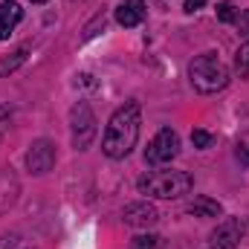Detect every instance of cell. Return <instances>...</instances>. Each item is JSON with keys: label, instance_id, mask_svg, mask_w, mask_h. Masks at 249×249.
<instances>
[{"label": "cell", "instance_id": "obj_7", "mask_svg": "<svg viewBox=\"0 0 249 249\" xmlns=\"http://www.w3.org/2000/svg\"><path fill=\"white\" fill-rule=\"evenodd\" d=\"M241 235H244L241 220H238V217H226V220H223V223H217V229L212 232L209 247H212V249H238Z\"/></svg>", "mask_w": 249, "mask_h": 249}, {"label": "cell", "instance_id": "obj_18", "mask_svg": "<svg viewBox=\"0 0 249 249\" xmlns=\"http://www.w3.org/2000/svg\"><path fill=\"white\" fill-rule=\"evenodd\" d=\"M238 26H241V32L249 38V9L244 12V15H238Z\"/></svg>", "mask_w": 249, "mask_h": 249}, {"label": "cell", "instance_id": "obj_21", "mask_svg": "<svg viewBox=\"0 0 249 249\" xmlns=\"http://www.w3.org/2000/svg\"><path fill=\"white\" fill-rule=\"evenodd\" d=\"M9 113H12V107H9V105H0V119H6Z\"/></svg>", "mask_w": 249, "mask_h": 249}, {"label": "cell", "instance_id": "obj_11", "mask_svg": "<svg viewBox=\"0 0 249 249\" xmlns=\"http://www.w3.org/2000/svg\"><path fill=\"white\" fill-rule=\"evenodd\" d=\"M188 214H194V217H220L223 214V206L217 200H212V197H197L188 206Z\"/></svg>", "mask_w": 249, "mask_h": 249}, {"label": "cell", "instance_id": "obj_9", "mask_svg": "<svg viewBox=\"0 0 249 249\" xmlns=\"http://www.w3.org/2000/svg\"><path fill=\"white\" fill-rule=\"evenodd\" d=\"M145 18H148L145 0H122V3L116 6V23H119V26H124V29L139 26Z\"/></svg>", "mask_w": 249, "mask_h": 249}, {"label": "cell", "instance_id": "obj_14", "mask_svg": "<svg viewBox=\"0 0 249 249\" xmlns=\"http://www.w3.org/2000/svg\"><path fill=\"white\" fill-rule=\"evenodd\" d=\"M191 142H194V148L206 151V148H212V145H214V136H212L209 130H200V127H194V130H191Z\"/></svg>", "mask_w": 249, "mask_h": 249}, {"label": "cell", "instance_id": "obj_15", "mask_svg": "<svg viewBox=\"0 0 249 249\" xmlns=\"http://www.w3.org/2000/svg\"><path fill=\"white\" fill-rule=\"evenodd\" d=\"M235 70L241 75H249V44H244L238 53H235Z\"/></svg>", "mask_w": 249, "mask_h": 249}, {"label": "cell", "instance_id": "obj_4", "mask_svg": "<svg viewBox=\"0 0 249 249\" xmlns=\"http://www.w3.org/2000/svg\"><path fill=\"white\" fill-rule=\"evenodd\" d=\"M96 116H93V107L87 102H75L72 110H70V133H72V148L75 151H84L90 148V142L96 139Z\"/></svg>", "mask_w": 249, "mask_h": 249}, {"label": "cell", "instance_id": "obj_17", "mask_svg": "<svg viewBox=\"0 0 249 249\" xmlns=\"http://www.w3.org/2000/svg\"><path fill=\"white\" fill-rule=\"evenodd\" d=\"M238 160H241L244 165H249V133L238 139Z\"/></svg>", "mask_w": 249, "mask_h": 249}, {"label": "cell", "instance_id": "obj_16", "mask_svg": "<svg viewBox=\"0 0 249 249\" xmlns=\"http://www.w3.org/2000/svg\"><path fill=\"white\" fill-rule=\"evenodd\" d=\"M157 244H160L157 235H136L130 241V249H157Z\"/></svg>", "mask_w": 249, "mask_h": 249}, {"label": "cell", "instance_id": "obj_20", "mask_svg": "<svg viewBox=\"0 0 249 249\" xmlns=\"http://www.w3.org/2000/svg\"><path fill=\"white\" fill-rule=\"evenodd\" d=\"M78 81H81L84 87H96V81H93V75H90V72H81V75H78Z\"/></svg>", "mask_w": 249, "mask_h": 249}, {"label": "cell", "instance_id": "obj_3", "mask_svg": "<svg viewBox=\"0 0 249 249\" xmlns=\"http://www.w3.org/2000/svg\"><path fill=\"white\" fill-rule=\"evenodd\" d=\"M139 191L148 194V197H157V200H174V197H183L191 191L194 186V177L188 171H148L139 177Z\"/></svg>", "mask_w": 249, "mask_h": 249}, {"label": "cell", "instance_id": "obj_13", "mask_svg": "<svg viewBox=\"0 0 249 249\" xmlns=\"http://www.w3.org/2000/svg\"><path fill=\"white\" fill-rule=\"evenodd\" d=\"M238 9H235V3H229V0H223V3H217V20L220 23H238Z\"/></svg>", "mask_w": 249, "mask_h": 249}, {"label": "cell", "instance_id": "obj_2", "mask_svg": "<svg viewBox=\"0 0 249 249\" xmlns=\"http://www.w3.org/2000/svg\"><path fill=\"white\" fill-rule=\"evenodd\" d=\"M188 78H191V87L197 93L212 96V93H220L229 84V70L214 53H203L188 64Z\"/></svg>", "mask_w": 249, "mask_h": 249}, {"label": "cell", "instance_id": "obj_12", "mask_svg": "<svg viewBox=\"0 0 249 249\" xmlns=\"http://www.w3.org/2000/svg\"><path fill=\"white\" fill-rule=\"evenodd\" d=\"M26 58H29V47H26V44H23V47H18L15 53H9L6 58H0V78L12 75V72L20 67V64L26 61Z\"/></svg>", "mask_w": 249, "mask_h": 249}, {"label": "cell", "instance_id": "obj_22", "mask_svg": "<svg viewBox=\"0 0 249 249\" xmlns=\"http://www.w3.org/2000/svg\"><path fill=\"white\" fill-rule=\"evenodd\" d=\"M32 3H47V0H32Z\"/></svg>", "mask_w": 249, "mask_h": 249}, {"label": "cell", "instance_id": "obj_19", "mask_svg": "<svg viewBox=\"0 0 249 249\" xmlns=\"http://www.w3.org/2000/svg\"><path fill=\"white\" fill-rule=\"evenodd\" d=\"M206 6V0H186V12L191 15V12H197V9H203Z\"/></svg>", "mask_w": 249, "mask_h": 249}, {"label": "cell", "instance_id": "obj_8", "mask_svg": "<svg viewBox=\"0 0 249 249\" xmlns=\"http://www.w3.org/2000/svg\"><path fill=\"white\" fill-rule=\"evenodd\" d=\"M122 220L127 226H136V229H148L160 220V212L148 203V200H139V203H127L122 212Z\"/></svg>", "mask_w": 249, "mask_h": 249}, {"label": "cell", "instance_id": "obj_5", "mask_svg": "<svg viewBox=\"0 0 249 249\" xmlns=\"http://www.w3.org/2000/svg\"><path fill=\"white\" fill-rule=\"evenodd\" d=\"M180 154V133L171 127H162L145 148V162L148 165H165L171 160H177Z\"/></svg>", "mask_w": 249, "mask_h": 249}, {"label": "cell", "instance_id": "obj_6", "mask_svg": "<svg viewBox=\"0 0 249 249\" xmlns=\"http://www.w3.org/2000/svg\"><path fill=\"white\" fill-rule=\"evenodd\" d=\"M55 165V145L50 139H35L26 151V168L32 174H47Z\"/></svg>", "mask_w": 249, "mask_h": 249}, {"label": "cell", "instance_id": "obj_1", "mask_svg": "<svg viewBox=\"0 0 249 249\" xmlns=\"http://www.w3.org/2000/svg\"><path fill=\"white\" fill-rule=\"evenodd\" d=\"M139 124H142L139 102L122 105V107L110 116L107 127H105V136H102V151H105V157H110V160H124V157L136 148Z\"/></svg>", "mask_w": 249, "mask_h": 249}, {"label": "cell", "instance_id": "obj_10", "mask_svg": "<svg viewBox=\"0 0 249 249\" xmlns=\"http://www.w3.org/2000/svg\"><path fill=\"white\" fill-rule=\"evenodd\" d=\"M23 20V9L18 0H3L0 3V41H9L15 26Z\"/></svg>", "mask_w": 249, "mask_h": 249}]
</instances>
